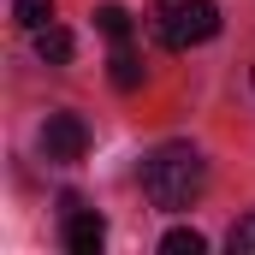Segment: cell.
<instances>
[{
	"label": "cell",
	"instance_id": "1",
	"mask_svg": "<svg viewBox=\"0 0 255 255\" xmlns=\"http://www.w3.org/2000/svg\"><path fill=\"white\" fill-rule=\"evenodd\" d=\"M142 190H148L154 208L178 214V208H190L196 196L208 190V160L196 154L190 142H166V148H154L142 160Z\"/></svg>",
	"mask_w": 255,
	"mask_h": 255
},
{
	"label": "cell",
	"instance_id": "2",
	"mask_svg": "<svg viewBox=\"0 0 255 255\" xmlns=\"http://www.w3.org/2000/svg\"><path fill=\"white\" fill-rule=\"evenodd\" d=\"M148 30L166 54H184V48H202L220 36V6L214 0H160L148 12Z\"/></svg>",
	"mask_w": 255,
	"mask_h": 255
},
{
	"label": "cell",
	"instance_id": "3",
	"mask_svg": "<svg viewBox=\"0 0 255 255\" xmlns=\"http://www.w3.org/2000/svg\"><path fill=\"white\" fill-rule=\"evenodd\" d=\"M83 148H89V125H83L77 113H54V119L42 125V154H48V160L71 166V160H83Z\"/></svg>",
	"mask_w": 255,
	"mask_h": 255
},
{
	"label": "cell",
	"instance_id": "4",
	"mask_svg": "<svg viewBox=\"0 0 255 255\" xmlns=\"http://www.w3.org/2000/svg\"><path fill=\"white\" fill-rule=\"evenodd\" d=\"M65 250L71 255H101V244H107V220L95 214V208H77V196H65Z\"/></svg>",
	"mask_w": 255,
	"mask_h": 255
},
{
	"label": "cell",
	"instance_id": "5",
	"mask_svg": "<svg viewBox=\"0 0 255 255\" xmlns=\"http://www.w3.org/2000/svg\"><path fill=\"white\" fill-rule=\"evenodd\" d=\"M36 60L42 65H71V30H60V24L36 30Z\"/></svg>",
	"mask_w": 255,
	"mask_h": 255
},
{
	"label": "cell",
	"instance_id": "6",
	"mask_svg": "<svg viewBox=\"0 0 255 255\" xmlns=\"http://www.w3.org/2000/svg\"><path fill=\"white\" fill-rule=\"evenodd\" d=\"M113 71H107V77H113V89H136V83H142V60H136V48H130V42H113Z\"/></svg>",
	"mask_w": 255,
	"mask_h": 255
},
{
	"label": "cell",
	"instance_id": "7",
	"mask_svg": "<svg viewBox=\"0 0 255 255\" xmlns=\"http://www.w3.org/2000/svg\"><path fill=\"white\" fill-rule=\"evenodd\" d=\"M12 18L36 36V30H48V24H54V0H12Z\"/></svg>",
	"mask_w": 255,
	"mask_h": 255
},
{
	"label": "cell",
	"instance_id": "8",
	"mask_svg": "<svg viewBox=\"0 0 255 255\" xmlns=\"http://www.w3.org/2000/svg\"><path fill=\"white\" fill-rule=\"evenodd\" d=\"M160 250H166V255H202V250H208V238H202L196 226H172V232L160 238Z\"/></svg>",
	"mask_w": 255,
	"mask_h": 255
},
{
	"label": "cell",
	"instance_id": "9",
	"mask_svg": "<svg viewBox=\"0 0 255 255\" xmlns=\"http://www.w3.org/2000/svg\"><path fill=\"white\" fill-rule=\"evenodd\" d=\"M95 24H101V36H113V42L130 36V12L125 6H95Z\"/></svg>",
	"mask_w": 255,
	"mask_h": 255
},
{
	"label": "cell",
	"instance_id": "10",
	"mask_svg": "<svg viewBox=\"0 0 255 255\" xmlns=\"http://www.w3.org/2000/svg\"><path fill=\"white\" fill-rule=\"evenodd\" d=\"M226 244H232V255H255V214L232 226V238H226Z\"/></svg>",
	"mask_w": 255,
	"mask_h": 255
}]
</instances>
